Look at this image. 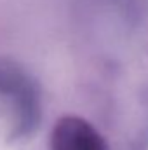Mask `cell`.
Listing matches in <instances>:
<instances>
[{
  "label": "cell",
  "instance_id": "6da1fadb",
  "mask_svg": "<svg viewBox=\"0 0 148 150\" xmlns=\"http://www.w3.org/2000/svg\"><path fill=\"white\" fill-rule=\"evenodd\" d=\"M51 150H106L101 134L84 119L63 117L56 122Z\"/></svg>",
  "mask_w": 148,
  "mask_h": 150
}]
</instances>
